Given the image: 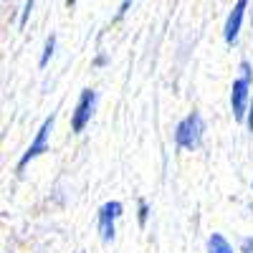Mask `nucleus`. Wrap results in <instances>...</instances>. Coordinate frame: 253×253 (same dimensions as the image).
I'll return each instance as SVG.
<instances>
[{
    "label": "nucleus",
    "instance_id": "nucleus-1",
    "mask_svg": "<svg viewBox=\"0 0 253 253\" xmlns=\"http://www.w3.org/2000/svg\"><path fill=\"white\" fill-rule=\"evenodd\" d=\"M203 134H205V122L198 112H190L177 126H175V144L185 152H195L203 144Z\"/></svg>",
    "mask_w": 253,
    "mask_h": 253
},
{
    "label": "nucleus",
    "instance_id": "nucleus-2",
    "mask_svg": "<svg viewBox=\"0 0 253 253\" xmlns=\"http://www.w3.org/2000/svg\"><path fill=\"white\" fill-rule=\"evenodd\" d=\"M241 71L243 76H238L230 86V112H233L236 122H243L246 117V107H248V99H251V84H253V71L248 66V61L241 63Z\"/></svg>",
    "mask_w": 253,
    "mask_h": 253
},
{
    "label": "nucleus",
    "instance_id": "nucleus-3",
    "mask_svg": "<svg viewBox=\"0 0 253 253\" xmlns=\"http://www.w3.org/2000/svg\"><path fill=\"white\" fill-rule=\"evenodd\" d=\"M124 213V205L119 200H109L99 208L96 213V228H99V238L104 243H112L114 241V233H117V220L122 218Z\"/></svg>",
    "mask_w": 253,
    "mask_h": 253
},
{
    "label": "nucleus",
    "instance_id": "nucleus-4",
    "mask_svg": "<svg viewBox=\"0 0 253 253\" xmlns=\"http://www.w3.org/2000/svg\"><path fill=\"white\" fill-rule=\"evenodd\" d=\"M53 124H56V114H51V117L43 119V124H41V129L36 132L31 147L23 152V157L18 160V170H23L28 162H33L36 157H41V155L48 152V139H51V132H53Z\"/></svg>",
    "mask_w": 253,
    "mask_h": 253
},
{
    "label": "nucleus",
    "instance_id": "nucleus-5",
    "mask_svg": "<svg viewBox=\"0 0 253 253\" xmlns=\"http://www.w3.org/2000/svg\"><path fill=\"white\" fill-rule=\"evenodd\" d=\"M94 109H96V91L94 89H84L79 101H76V109L71 114V132L74 134H81L84 129H86V124L94 117Z\"/></svg>",
    "mask_w": 253,
    "mask_h": 253
},
{
    "label": "nucleus",
    "instance_id": "nucleus-6",
    "mask_svg": "<svg viewBox=\"0 0 253 253\" xmlns=\"http://www.w3.org/2000/svg\"><path fill=\"white\" fill-rule=\"evenodd\" d=\"M248 3L251 0H236L233 10L228 13V20H225V28H223V38L228 46H236V41L241 36V26H243V15L248 10Z\"/></svg>",
    "mask_w": 253,
    "mask_h": 253
},
{
    "label": "nucleus",
    "instance_id": "nucleus-7",
    "mask_svg": "<svg viewBox=\"0 0 253 253\" xmlns=\"http://www.w3.org/2000/svg\"><path fill=\"white\" fill-rule=\"evenodd\" d=\"M208 253H233V246H230L220 233H213L208 238Z\"/></svg>",
    "mask_w": 253,
    "mask_h": 253
},
{
    "label": "nucleus",
    "instance_id": "nucleus-8",
    "mask_svg": "<svg viewBox=\"0 0 253 253\" xmlns=\"http://www.w3.org/2000/svg\"><path fill=\"white\" fill-rule=\"evenodd\" d=\"M53 51H56V36L51 33L48 38H46V46H43V53H41V69H46L48 66V61H51V56H53Z\"/></svg>",
    "mask_w": 253,
    "mask_h": 253
},
{
    "label": "nucleus",
    "instance_id": "nucleus-9",
    "mask_svg": "<svg viewBox=\"0 0 253 253\" xmlns=\"http://www.w3.org/2000/svg\"><path fill=\"white\" fill-rule=\"evenodd\" d=\"M137 218H139V225L144 228L147 225V218H150V205H147V200H139L137 203Z\"/></svg>",
    "mask_w": 253,
    "mask_h": 253
},
{
    "label": "nucleus",
    "instance_id": "nucleus-10",
    "mask_svg": "<svg viewBox=\"0 0 253 253\" xmlns=\"http://www.w3.org/2000/svg\"><path fill=\"white\" fill-rule=\"evenodd\" d=\"M33 5H36V0H26L23 10H20V28L28 23V18H31V13H33Z\"/></svg>",
    "mask_w": 253,
    "mask_h": 253
},
{
    "label": "nucleus",
    "instance_id": "nucleus-11",
    "mask_svg": "<svg viewBox=\"0 0 253 253\" xmlns=\"http://www.w3.org/2000/svg\"><path fill=\"white\" fill-rule=\"evenodd\" d=\"M246 126H248V132L253 134V96L248 99V107H246V117H243Z\"/></svg>",
    "mask_w": 253,
    "mask_h": 253
},
{
    "label": "nucleus",
    "instance_id": "nucleus-12",
    "mask_svg": "<svg viewBox=\"0 0 253 253\" xmlns=\"http://www.w3.org/2000/svg\"><path fill=\"white\" fill-rule=\"evenodd\" d=\"M241 253H253V238H246L241 243Z\"/></svg>",
    "mask_w": 253,
    "mask_h": 253
},
{
    "label": "nucleus",
    "instance_id": "nucleus-13",
    "mask_svg": "<svg viewBox=\"0 0 253 253\" xmlns=\"http://www.w3.org/2000/svg\"><path fill=\"white\" fill-rule=\"evenodd\" d=\"M71 5H76V0H66V8H71Z\"/></svg>",
    "mask_w": 253,
    "mask_h": 253
},
{
    "label": "nucleus",
    "instance_id": "nucleus-14",
    "mask_svg": "<svg viewBox=\"0 0 253 253\" xmlns=\"http://www.w3.org/2000/svg\"><path fill=\"white\" fill-rule=\"evenodd\" d=\"M251 187H253V182H251Z\"/></svg>",
    "mask_w": 253,
    "mask_h": 253
}]
</instances>
